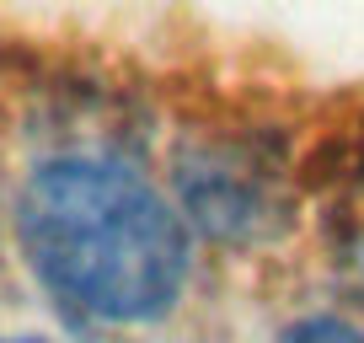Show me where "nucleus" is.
<instances>
[{
	"label": "nucleus",
	"instance_id": "4",
	"mask_svg": "<svg viewBox=\"0 0 364 343\" xmlns=\"http://www.w3.org/2000/svg\"><path fill=\"white\" fill-rule=\"evenodd\" d=\"M284 343H364V332L353 322H338V317H306L284 332Z\"/></svg>",
	"mask_w": 364,
	"mask_h": 343
},
{
	"label": "nucleus",
	"instance_id": "5",
	"mask_svg": "<svg viewBox=\"0 0 364 343\" xmlns=\"http://www.w3.org/2000/svg\"><path fill=\"white\" fill-rule=\"evenodd\" d=\"M0 343H38V338H0Z\"/></svg>",
	"mask_w": 364,
	"mask_h": 343
},
{
	"label": "nucleus",
	"instance_id": "2",
	"mask_svg": "<svg viewBox=\"0 0 364 343\" xmlns=\"http://www.w3.org/2000/svg\"><path fill=\"white\" fill-rule=\"evenodd\" d=\"M182 209L220 241H268L295 220V167L257 129H198L177 150Z\"/></svg>",
	"mask_w": 364,
	"mask_h": 343
},
{
	"label": "nucleus",
	"instance_id": "3",
	"mask_svg": "<svg viewBox=\"0 0 364 343\" xmlns=\"http://www.w3.org/2000/svg\"><path fill=\"white\" fill-rule=\"evenodd\" d=\"M306 183L332 199V215L348 220L353 241H364V118L332 129L306 161Z\"/></svg>",
	"mask_w": 364,
	"mask_h": 343
},
{
	"label": "nucleus",
	"instance_id": "1",
	"mask_svg": "<svg viewBox=\"0 0 364 343\" xmlns=\"http://www.w3.org/2000/svg\"><path fill=\"white\" fill-rule=\"evenodd\" d=\"M16 236L48 295L91 322H156L188 279L182 215L107 156L38 167L16 204Z\"/></svg>",
	"mask_w": 364,
	"mask_h": 343
}]
</instances>
